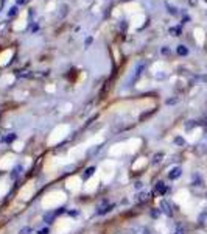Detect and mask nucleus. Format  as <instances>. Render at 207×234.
I'll return each instance as SVG.
<instances>
[{"instance_id":"obj_6","label":"nucleus","mask_w":207,"mask_h":234,"mask_svg":"<svg viewBox=\"0 0 207 234\" xmlns=\"http://www.w3.org/2000/svg\"><path fill=\"white\" fill-rule=\"evenodd\" d=\"M94 173H95V167H87V169L84 170V173H83V180H86V181H87Z\"/></svg>"},{"instance_id":"obj_3","label":"nucleus","mask_w":207,"mask_h":234,"mask_svg":"<svg viewBox=\"0 0 207 234\" xmlns=\"http://www.w3.org/2000/svg\"><path fill=\"white\" fill-rule=\"evenodd\" d=\"M182 175V169L181 167H173V169H170V172H168V178L170 180H178L179 176Z\"/></svg>"},{"instance_id":"obj_11","label":"nucleus","mask_w":207,"mask_h":234,"mask_svg":"<svg viewBox=\"0 0 207 234\" xmlns=\"http://www.w3.org/2000/svg\"><path fill=\"white\" fill-rule=\"evenodd\" d=\"M33 233V230L30 228V226H25V228H22L19 231V234H31Z\"/></svg>"},{"instance_id":"obj_21","label":"nucleus","mask_w":207,"mask_h":234,"mask_svg":"<svg viewBox=\"0 0 207 234\" xmlns=\"http://www.w3.org/2000/svg\"><path fill=\"white\" fill-rule=\"evenodd\" d=\"M168 13L170 14H178V10L175 8V6H168Z\"/></svg>"},{"instance_id":"obj_24","label":"nucleus","mask_w":207,"mask_h":234,"mask_svg":"<svg viewBox=\"0 0 207 234\" xmlns=\"http://www.w3.org/2000/svg\"><path fill=\"white\" fill-rule=\"evenodd\" d=\"M189 2H190V5H193V6H195V5L198 3V0H189Z\"/></svg>"},{"instance_id":"obj_4","label":"nucleus","mask_w":207,"mask_h":234,"mask_svg":"<svg viewBox=\"0 0 207 234\" xmlns=\"http://www.w3.org/2000/svg\"><path fill=\"white\" fill-rule=\"evenodd\" d=\"M154 189H156V192H157L159 195H165V194H167V190H168V187L165 186V183H164V181H157Z\"/></svg>"},{"instance_id":"obj_13","label":"nucleus","mask_w":207,"mask_h":234,"mask_svg":"<svg viewBox=\"0 0 207 234\" xmlns=\"http://www.w3.org/2000/svg\"><path fill=\"white\" fill-rule=\"evenodd\" d=\"M196 123H195V120H189L187 123H185V130H192L193 127H195Z\"/></svg>"},{"instance_id":"obj_1","label":"nucleus","mask_w":207,"mask_h":234,"mask_svg":"<svg viewBox=\"0 0 207 234\" xmlns=\"http://www.w3.org/2000/svg\"><path fill=\"white\" fill-rule=\"evenodd\" d=\"M114 208H115L114 203L105 200V201H101L98 206H97V214H98V215H105V214H108V212H111Z\"/></svg>"},{"instance_id":"obj_10","label":"nucleus","mask_w":207,"mask_h":234,"mask_svg":"<svg viewBox=\"0 0 207 234\" xmlns=\"http://www.w3.org/2000/svg\"><path fill=\"white\" fill-rule=\"evenodd\" d=\"M173 234H185V230H184V226L178 225V226H176V230L173 231Z\"/></svg>"},{"instance_id":"obj_18","label":"nucleus","mask_w":207,"mask_h":234,"mask_svg":"<svg viewBox=\"0 0 207 234\" xmlns=\"http://www.w3.org/2000/svg\"><path fill=\"white\" fill-rule=\"evenodd\" d=\"M151 215H153L154 218H157L161 215V209H153V211H151Z\"/></svg>"},{"instance_id":"obj_19","label":"nucleus","mask_w":207,"mask_h":234,"mask_svg":"<svg viewBox=\"0 0 207 234\" xmlns=\"http://www.w3.org/2000/svg\"><path fill=\"white\" fill-rule=\"evenodd\" d=\"M175 142L178 144V145H184V144H185V141L182 139V137H176V139H175Z\"/></svg>"},{"instance_id":"obj_12","label":"nucleus","mask_w":207,"mask_h":234,"mask_svg":"<svg viewBox=\"0 0 207 234\" xmlns=\"http://www.w3.org/2000/svg\"><path fill=\"white\" fill-rule=\"evenodd\" d=\"M136 234H151V231H150L148 228H145V226H143V228H139V230H137Z\"/></svg>"},{"instance_id":"obj_23","label":"nucleus","mask_w":207,"mask_h":234,"mask_svg":"<svg viewBox=\"0 0 207 234\" xmlns=\"http://www.w3.org/2000/svg\"><path fill=\"white\" fill-rule=\"evenodd\" d=\"M69 214H70V215H78V211H69Z\"/></svg>"},{"instance_id":"obj_14","label":"nucleus","mask_w":207,"mask_h":234,"mask_svg":"<svg viewBox=\"0 0 207 234\" xmlns=\"http://www.w3.org/2000/svg\"><path fill=\"white\" fill-rule=\"evenodd\" d=\"M17 14V8L16 6H13V8H10V11H8V16L10 17H13V16H16Z\"/></svg>"},{"instance_id":"obj_17","label":"nucleus","mask_w":207,"mask_h":234,"mask_svg":"<svg viewBox=\"0 0 207 234\" xmlns=\"http://www.w3.org/2000/svg\"><path fill=\"white\" fill-rule=\"evenodd\" d=\"M206 218H207V212H204V214L199 215V225H204V223H206V222H204Z\"/></svg>"},{"instance_id":"obj_16","label":"nucleus","mask_w":207,"mask_h":234,"mask_svg":"<svg viewBox=\"0 0 207 234\" xmlns=\"http://www.w3.org/2000/svg\"><path fill=\"white\" fill-rule=\"evenodd\" d=\"M36 234H50V228L48 226H45V228H42V230H39Z\"/></svg>"},{"instance_id":"obj_8","label":"nucleus","mask_w":207,"mask_h":234,"mask_svg":"<svg viewBox=\"0 0 207 234\" xmlns=\"http://www.w3.org/2000/svg\"><path fill=\"white\" fill-rule=\"evenodd\" d=\"M162 158H164V153H162V151H159V153H156V155L153 156V161H151V162L156 166V164H159V162L162 161Z\"/></svg>"},{"instance_id":"obj_9","label":"nucleus","mask_w":207,"mask_h":234,"mask_svg":"<svg viewBox=\"0 0 207 234\" xmlns=\"http://www.w3.org/2000/svg\"><path fill=\"white\" fill-rule=\"evenodd\" d=\"M170 33L173 34V36H179V34H181V27H173V28H170Z\"/></svg>"},{"instance_id":"obj_20","label":"nucleus","mask_w":207,"mask_h":234,"mask_svg":"<svg viewBox=\"0 0 207 234\" xmlns=\"http://www.w3.org/2000/svg\"><path fill=\"white\" fill-rule=\"evenodd\" d=\"M142 186H143V183H142L140 180H137V181L134 183V187H136V189H142Z\"/></svg>"},{"instance_id":"obj_25","label":"nucleus","mask_w":207,"mask_h":234,"mask_svg":"<svg viewBox=\"0 0 207 234\" xmlns=\"http://www.w3.org/2000/svg\"><path fill=\"white\" fill-rule=\"evenodd\" d=\"M27 0H17V3H25Z\"/></svg>"},{"instance_id":"obj_5","label":"nucleus","mask_w":207,"mask_h":234,"mask_svg":"<svg viewBox=\"0 0 207 234\" xmlns=\"http://www.w3.org/2000/svg\"><path fill=\"white\" fill-rule=\"evenodd\" d=\"M150 200V192H140V194L136 195V201L137 203H143Z\"/></svg>"},{"instance_id":"obj_7","label":"nucleus","mask_w":207,"mask_h":234,"mask_svg":"<svg viewBox=\"0 0 207 234\" xmlns=\"http://www.w3.org/2000/svg\"><path fill=\"white\" fill-rule=\"evenodd\" d=\"M176 53L179 55V56H187V55H189V49L185 45H178Z\"/></svg>"},{"instance_id":"obj_15","label":"nucleus","mask_w":207,"mask_h":234,"mask_svg":"<svg viewBox=\"0 0 207 234\" xmlns=\"http://www.w3.org/2000/svg\"><path fill=\"white\" fill-rule=\"evenodd\" d=\"M14 139H16V134H8V136H6L3 141H5V142H13Z\"/></svg>"},{"instance_id":"obj_26","label":"nucleus","mask_w":207,"mask_h":234,"mask_svg":"<svg viewBox=\"0 0 207 234\" xmlns=\"http://www.w3.org/2000/svg\"><path fill=\"white\" fill-rule=\"evenodd\" d=\"M126 2H131V0H126Z\"/></svg>"},{"instance_id":"obj_2","label":"nucleus","mask_w":207,"mask_h":234,"mask_svg":"<svg viewBox=\"0 0 207 234\" xmlns=\"http://www.w3.org/2000/svg\"><path fill=\"white\" fill-rule=\"evenodd\" d=\"M159 209H161V212H164L167 217H173V208H171V204H170L167 200H162V201H161Z\"/></svg>"},{"instance_id":"obj_22","label":"nucleus","mask_w":207,"mask_h":234,"mask_svg":"<svg viewBox=\"0 0 207 234\" xmlns=\"http://www.w3.org/2000/svg\"><path fill=\"white\" fill-rule=\"evenodd\" d=\"M167 103H168V105H173V103H176V98H170Z\"/></svg>"},{"instance_id":"obj_27","label":"nucleus","mask_w":207,"mask_h":234,"mask_svg":"<svg viewBox=\"0 0 207 234\" xmlns=\"http://www.w3.org/2000/svg\"><path fill=\"white\" fill-rule=\"evenodd\" d=\"M206 2H207V0H206Z\"/></svg>"}]
</instances>
